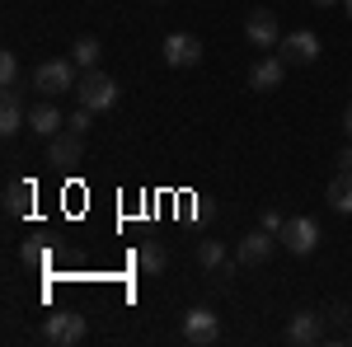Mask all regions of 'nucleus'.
Returning a JSON list of instances; mask_svg holds the SVG:
<instances>
[{
  "mask_svg": "<svg viewBox=\"0 0 352 347\" xmlns=\"http://www.w3.org/2000/svg\"><path fill=\"white\" fill-rule=\"evenodd\" d=\"M24 127H28V117H24V104H19V89H5L0 94V136H14Z\"/></svg>",
  "mask_w": 352,
  "mask_h": 347,
  "instance_id": "nucleus-14",
  "label": "nucleus"
},
{
  "mask_svg": "<svg viewBox=\"0 0 352 347\" xmlns=\"http://www.w3.org/2000/svg\"><path fill=\"white\" fill-rule=\"evenodd\" d=\"M277 235H268V230H263V225H258V230H254V235H244L240 240V249H235V258H240V263H249V267H258V263H268L272 258V249H277Z\"/></svg>",
  "mask_w": 352,
  "mask_h": 347,
  "instance_id": "nucleus-12",
  "label": "nucleus"
},
{
  "mask_svg": "<svg viewBox=\"0 0 352 347\" xmlns=\"http://www.w3.org/2000/svg\"><path fill=\"white\" fill-rule=\"evenodd\" d=\"M258 225H263L268 235H282V225H287V216L277 212V207H263V221H258Z\"/></svg>",
  "mask_w": 352,
  "mask_h": 347,
  "instance_id": "nucleus-21",
  "label": "nucleus"
},
{
  "mask_svg": "<svg viewBox=\"0 0 352 347\" xmlns=\"http://www.w3.org/2000/svg\"><path fill=\"white\" fill-rule=\"evenodd\" d=\"M197 263L207 267V272H221V267H226V244L221 240H202L197 244Z\"/></svg>",
  "mask_w": 352,
  "mask_h": 347,
  "instance_id": "nucleus-19",
  "label": "nucleus"
},
{
  "mask_svg": "<svg viewBox=\"0 0 352 347\" xmlns=\"http://www.w3.org/2000/svg\"><path fill=\"white\" fill-rule=\"evenodd\" d=\"M244 38H249L254 47L272 52V47L282 43V24H277V14H272V10H254V14L244 19Z\"/></svg>",
  "mask_w": 352,
  "mask_h": 347,
  "instance_id": "nucleus-6",
  "label": "nucleus"
},
{
  "mask_svg": "<svg viewBox=\"0 0 352 347\" xmlns=\"http://www.w3.org/2000/svg\"><path fill=\"white\" fill-rule=\"evenodd\" d=\"M324 197H329V207H333L338 216H352V174H343V169H338V174L329 179Z\"/></svg>",
  "mask_w": 352,
  "mask_h": 347,
  "instance_id": "nucleus-15",
  "label": "nucleus"
},
{
  "mask_svg": "<svg viewBox=\"0 0 352 347\" xmlns=\"http://www.w3.org/2000/svg\"><path fill=\"white\" fill-rule=\"evenodd\" d=\"M85 315H76V310H61V315H47L43 320V338L47 343H80L85 338Z\"/></svg>",
  "mask_w": 352,
  "mask_h": 347,
  "instance_id": "nucleus-7",
  "label": "nucleus"
},
{
  "mask_svg": "<svg viewBox=\"0 0 352 347\" xmlns=\"http://www.w3.org/2000/svg\"><path fill=\"white\" fill-rule=\"evenodd\" d=\"M76 99H80V108H89V113H104V108L118 104V80H109L104 71H80Z\"/></svg>",
  "mask_w": 352,
  "mask_h": 347,
  "instance_id": "nucleus-2",
  "label": "nucleus"
},
{
  "mask_svg": "<svg viewBox=\"0 0 352 347\" xmlns=\"http://www.w3.org/2000/svg\"><path fill=\"white\" fill-rule=\"evenodd\" d=\"M61 127H66V117H61V108H56L52 99H43L38 108H28V132H38V136H47V141H52Z\"/></svg>",
  "mask_w": 352,
  "mask_h": 347,
  "instance_id": "nucleus-13",
  "label": "nucleus"
},
{
  "mask_svg": "<svg viewBox=\"0 0 352 347\" xmlns=\"http://www.w3.org/2000/svg\"><path fill=\"white\" fill-rule=\"evenodd\" d=\"M164 61H169L174 71H188V66L202 61V43H197L192 33H169V38H164Z\"/></svg>",
  "mask_w": 352,
  "mask_h": 347,
  "instance_id": "nucleus-9",
  "label": "nucleus"
},
{
  "mask_svg": "<svg viewBox=\"0 0 352 347\" xmlns=\"http://www.w3.org/2000/svg\"><path fill=\"white\" fill-rule=\"evenodd\" d=\"M28 207H33V183L14 179V183L5 188V216H10V221H19V216H28Z\"/></svg>",
  "mask_w": 352,
  "mask_h": 347,
  "instance_id": "nucleus-16",
  "label": "nucleus"
},
{
  "mask_svg": "<svg viewBox=\"0 0 352 347\" xmlns=\"http://www.w3.org/2000/svg\"><path fill=\"white\" fill-rule=\"evenodd\" d=\"M76 85H80V66H76L71 56H52V61H43V66L33 71V89H38L43 99H56V94L76 89Z\"/></svg>",
  "mask_w": 352,
  "mask_h": 347,
  "instance_id": "nucleus-1",
  "label": "nucleus"
},
{
  "mask_svg": "<svg viewBox=\"0 0 352 347\" xmlns=\"http://www.w3.org/2000/svg\"><path fill=\"white\" fill-rule=\"evenodd\" d=\"M164 263H169L164 244L160 240H141V249H136V267H141V272H164Z\"/></svg>",
  "mask_w": 352,
  "mask_h": 347,
  "instance_id": "nucleus-18",
  "label": "nucleus"
},
{
  "mask_svg": "<svg viewBox=\"0 0 352 347\" xmlns=\"http://www.w3.org/2000/svg\"><path fill=\"white\" fill-rule=\"evenodd\" d=\"M320 52H324V47H320V33H310V28H296V33H287V38L277 43V56L292 61V66H310Z\"/></svg>",
  "mask_w": 352,
  "mask_h": 347,
  "instance_id": "nucleus-5",
  "label": "nucleus"
},
{
  "mask_svg": "<svg viewBox=\"0 0 352 347\" xmlns=\"http://www.w3.org/2000/svg\"><path fill=\"white\" fill-rule=\"evenodd\" d=\"M89 117H94V113H89V108H76V113H71V117H66V127H71V132H89Z\"/></svg>",
  "mask_w": 352,
  "mask_h": 347,
  "instance_id": "nucleus-22",
  "label": "nucleus"
},
{
  "mask_svg": "<svg viewBox=\"0 0 352 347\" xmlns=\"http://www.w3.org/2000/svg\"><path fill=\"white\" fill-rule=\"evenodd\" d=\"M324 338V315H315V310H296L292 324H287V343L296 347H315Z\"/></svg>",
  "mask_w": 352,
  "mask_h": 347,
  "instance_id": "nucleus-10",
  "label": "nucleus"
},
{
  "mask_svg": "<svg viewBox=\"0 0 352 347\" xmlns=\"http://www.w3.org/2000/svg\"><path fill=\"white\" fill-rule=\"evenodd\" d=\"M338 169H343V174H352V146H343V150H338Z\"/></svg>",
  "mask_w": 352,
  "mask_h": 347,
  "instance_id": "nucleus-23",
  "label": "nucleus"
},
{
  "mask_svg": "<svg viewBox=\"0 0 352 347\" xmlns=\"http://www.w3.org/2000/svg\"><path fill=\"white\" fill-rule=\"evenodd\" d=\"M179 338H184L188 347H207V343H217V338H221V320H217V310H207V305L188 310V315H184V328H179Z\"/></svg>",
  "mask_w": 352,
  "mask_h": 347,
  "instance_id": "nucleus-3",
  "label": "nucleus"
},
{
  "mask_svg": "<svg viewBox=\"0 0 352 347\" xmlns=\"http://www.w3.org/2000/svg\"><path fill=\"white\" fill-rule=\"evenodd\" d=\"M99 56H104V43H99V38H76L71 61H76L80 71H99Z\"/></svg>",
  "mask_w": 352,
  "mask_h": 347,
  "instance_id": "nucleus-17",
  "label": "nucleus"
},
{
  "mask_svg": "<svg viewBox=\"0 0 352 347\" xmlns=\"http://www.w3.org/2000/svg\"><path fill=\"white\" fill-rule=\"evenodd\" d=\"M282 76H287V61H282V56H258V61L249 66V89H254V94L282 89Z\"/></svg>",
  "mask_w": 352,
  "mask_h": 347,
  "instance_id": "nucleus-11",
  "label": "nucleus"
},
{
  "mask_svg": "<svg viewBox=\"0 0 352 347\" xmlns=\"http://www.w3.org/2000/svg\"><path fill=\"white\" fill-rule=\"evenodd\" d=\"M343 132H348V141H352V104H348V113H343Z\"/></svg>",
  "mask_w": 352,
  "mask_h": 347,
  "instance_id": "nucleus-24",
  "label": "nucleus"
},
{
  "mask_svg": "<svg viewBox=\"0 0 352 347\" xmlns=\"http://www.w3.org/2000/svg\"><path fill=\"white\" fill-rule=\"evenodd\" d=\"M277 240L287 244L296 258H305V254H315V249H320V221H315V216H292V221L282 225V235H277Z\"/></svg>",
  "mask_w": 352,
  "mask_h": 347,
  "instance_id": "nucleus-4",
  "label": "nucleus"
},
{
  "mask_svg": "<svg viewBox=\"0 0 352 347\" xmlns=\"http://www.w3.org/2000/svg\"><path fill=\"white\" fill-rule=\"evenodd\" d=\"M85 155V136L71 132V127H61V132L47 141V164H56V169H71V164H80Z\"/></svg>",
  "mask_w": 352,
  "mask_h": 347,
  "instance_id": "nucleus-8",
  "label": "nucleus"
},
{
  "mask_svg": "<svg viewBox=\"0 0 352 347\" xmlns=\"http://www.w3.org/2000/svg\"><path fill=\"white\" fill-rule=\"evenodd\" d=\"M0 85L5 89H19V56L14 52H0Z\"/></svg>",
  "mask_w": 352,
  "mask_h": 347,
  "instance_id": "nucleus-20",
  "label": "nucleus"
},
{
  "mask_svg": "<svg viewBox=\"0 0 352 347\" xmlns=\"http://www.w3.org/2000/svg\"><path fill=\"white\" fill-rule=\"evenodd\" d=\"M343 5H348V19H352V0H343Z\"/></svg>",
  "mask_w": 352,
  "mask_h": 347,
  "instance_id": "nucleus-26",
  "label": "nucleus"
},
{
  "mask_svg": "<svg viewBox=\"0 0 352 347\" xmlns=\"http://www.w3.org/2000/svg\"><path fill=\"white\" fill-rule=\"evenodd\" d=\"M310 5H320V10H329V5H338V0H310Z\"/></svg>",
  "mask_w": 352,
  "mask_h": 347,
  "instance_id": "nucleus-25",
  "label": "nucleus"
}]
</instances>
